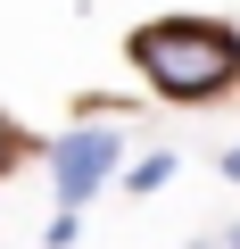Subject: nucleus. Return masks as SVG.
I'll list each match as a JSON object with an SVG mask.
<instances>
[{
  "label": "nucleus",
  "mask_w": 240,
  "mask_h": 249,
  "mask_svg": "<svg viewBox=\"0 0 240 249\" xmlns=\"http://www.w3.org/2000/svg\"><path fill=\"white\" fill-rule=\"evenodd\" d=\"M133 58H141V75H149L158 91H174V100H199V91H215V83L240 75V42H232L224 25H199V17L141 25V34H133Z\"/></svg>",
  "instance_id": "1"
},
{
  "label": "nucleus",
  "mask_w": 240,
  "mask_h": 249,
  "mask_svg": "<svg viewBox=\"0 0 240 249\" xmlns=\"http://www.w3.org/2000/svg\"><path fill=\"white\" fill-rule=\"evenodd\" d=\"M50 166H58V191L83 199V191H99V175L116 166V133H108V124H83V133H66V142L50 150Z\"/></svg>",
  "instance_id": "2"
},
{
  "label": "nucleus",
  "mask_w": 240,
  "mask_h": 249,
  "mask_svg": "<svg viewBox=\"0 0 240 249\" xmlns=\"http://www.w3.org/2000/svg\"><path fill=\"white\" fill-rule=\"evenodd\" d=\"M9 158H17V124L0 116V166H9Z\"/></svg>",
  "instance_id": "3"
},
{
  "label": "nucleus",
  "mask_w": 240,
  "mask_h": 249,
  "mask_svg": "<svg viewBox=\"0 0 240 249\" xmlns=\"http://www.w3.org/2000/svg\"><path fill=\"white\" fill-rule=\"evenodd\" d=\"M224 166H232V183H240V142H232V150H224Z\"/></svg>",
  "instance_id": "4"
}]
</instances>
